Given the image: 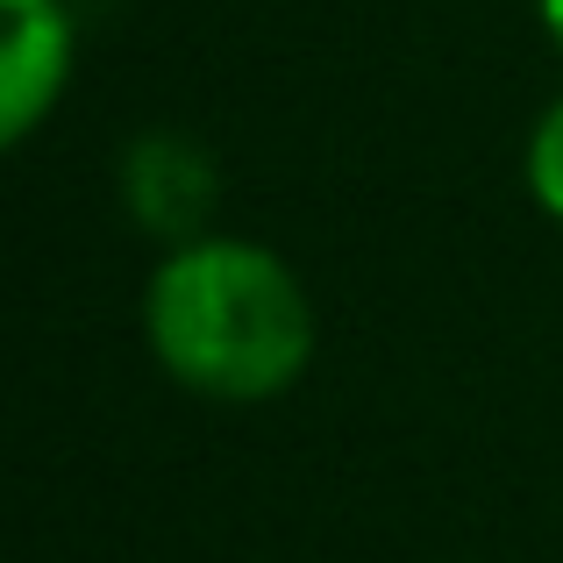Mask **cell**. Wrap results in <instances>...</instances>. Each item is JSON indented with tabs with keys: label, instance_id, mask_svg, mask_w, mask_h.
<instances>
[{
	"label": "cell",
	"instance_id": "1",
	"mask_svg": "<svg viewBox=\"0 0 563 563\" xmlns=\"http://www.w3.org/2000/svg\"><path fill=\"white\" fill-rule=\"evenodd\" d=\"M143 343L192 399L264 407L314 364V300L272 243L200 235L157 257L143 286Z\"/></svg>",
	"mask_w": 563,
	"mask_h": 563
},
{
	"label": "cell",
	"instance_id": "2",
	"mask_svg": "<svg viewBox=\"0 0 563 563\" xmlns=\"http://www.w3.org/2000/svg\"><path fill=\"white\" fill-rule=\"evenodd\" d=\"M122 207L143 235H157L165 250L200 243L214 235V207H221V165L200 136L186 129H143L136 143L122 151Z\"/></svg>",
	"mask_w": 563,
	"mask_h": 563
},
{
	"label": "cell",
	"instance_id": "3",
	"mask_svg": "<svg viewBox=\"0 0 563 563\" xmlns=\"http://www.w3.org/2000/svg\"><path fill=\"white\" fill-rule=\"evenodd\" d=\"M79 57L65 0H0V157L57 114Z\"/></svg>",
	"mask_w": 563,
	"mask_h": 563
},
{
	"label": "cell",
	"instance_id": "4",
	"mask_svg": "<svg viewBox=\"0 0 563 563\" xmlns=\"http://www.w3.org/2000/svg\"><path fill=\"white\" fill-rule=\"evenodd\" d=\"M521 172H528V192H536V207L563 229V93L536 114V129H528Z\"/></svg>",
	"mask_w": 563,
	"mask_h": 563
},
{
	"label": "cell",
	"instance_id": "5",
	"mask_svg": "<svg viewBox=\"0 0 563 563\" xmlns=\"http://www.w3.org/2000/svg\"><path fill=\"white\" fill-rule=\"evenodd\" d=\"M536 14H542V29L556 36V51H563V0H536Z\"/></svg>",
	"mask_w": 563,
	"mask_h": 563
}]
</instances>
